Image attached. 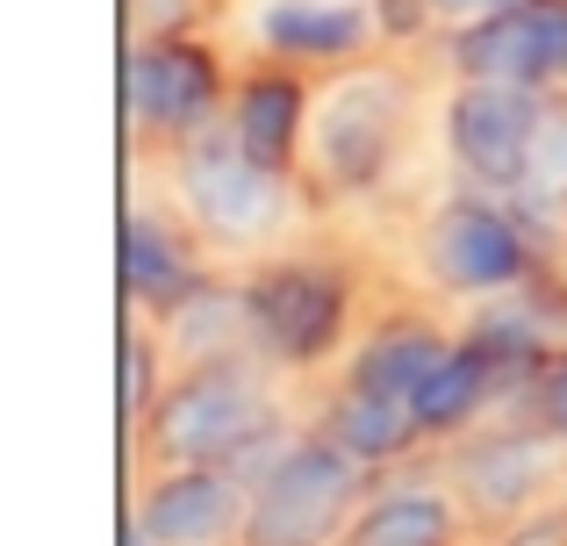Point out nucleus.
I'll use <instances>...</instances> for the list:
<instances>
[{
    "label": "nucleus",
    "instance_id": "nucleus-1",
    "mask_svg": "<svg viewBox=\"0 0 567 546\" xmlns=\"http://www.w3.org/2000/svg\"><path fill=\"white\" fill-rule=\"evenodd\" d=\"M424 123V94H416L410 65H346L317 80V123H309V158L302 187L323 209H360L395 187L410 137Z\"/></svg>",
    "mask_w": 567,
    "mask_h": 546
},
{
    "label": "nucleus",
    "instance_id": "nucleus-2",
    "mask_svg": "<svg viewBox=\"0 0 567 546\" xmlns=\"http://www.w3.org/2000/svg\"><path fill=\"white\" fill-rule=\"evenodd\" d=\"M245 317H251V352L288 381H317L346 367L360 338V295L367 274L346 253H259L245 259Z\"/></svg>",
    "mask_w": 567,
    "mask_h": 546
},
{
    "label": "nucleus",
    "instance_id": "nucleus-3",
    "mask_svg": "<svg viewBox=\"0 0 567 546\" xmlns=\"http://www.w3.org/2000/svg\"><path fill=\"white\" fill-rule=\"evenodd\" d=\"M567 245H554L525 216L517 195H488V187L453 181L416 224V274L445 302H488V295L539 288L546 274H560Z\"/></svg>",
    "mask_w": 567,
    "mask_h": 546
},
{
    "label": "nucleus",
    "instance_id": "nucleus-4",
    "mask_svg": "<svg viewBox=\"0 0 567 546\" xmlns=\"http://www.w3.org/2000/svg\"><path fill=\"white\" fill-rule=\"evenodd\" d=\"M295 418L288 374L259 360V352H223V360H181L166 395L152 403L144 432L130 439L137 467H173V461H208L230 467L259 432Z\"/></svg>",
    "mask_w": 567,
    "mask_h": 546
},
{
    "label": "nucleus",
    "instance_id": "nucleus-5",
    "mask_svg": "<svg viewBox=\"0 0 567 546\" xmlns=\"http://www.w3.org/2000/svg\"><path fill=\"white\" fill-rule=\"evenodd\" d=\"M166 195L181 202V216L202 230V245L230 267V259H259L274 253V238H288V224L302 216L309 187L288 173H266L251 152H237L230 130H208L194 144L158 152Z\"/></svg>",
    "mask_w": 567,
    "mask_h": 546
},
{
    "label": "nucleus",
    "instance_id": "nucleus-6",
    "mask_svg": "<svg viewBox=\"0 0 567 546\" xmlns=\"http://www.w3.org/2000/svg\"><path fill=\"white\" fill-rule=\"evenodd\" d=\"M230 58L208 29L187 37H130L123 58V130L130 152L158 158L173 144H194L208 130H223L230 115Z\"/></svg>",
    "mask_w": 567,
    "mask_h": 546
},
{
    "label": "nucleus",
    "instance_id": "nucleus-7",
    "mask_svg": "<svg viewBox=\"0 0 567 546\" xmlns=\"http://www.w3.org/2000/svg\"><path fill=\"white\" fill-rule=\"evenodd\" d=\"M439 467L460 490V504H467L474 539L503 533V525H517V518H532V511L567 496V439L554 424H539L532 410L474 424L467 439L439 446Z\"/></svg>",
    "mask_w": 567,
    "mask_h": 546
},
{
    "label": "nucleus",
    "instance_id": "nucleus-8",
    "mask_svg": "<svg viewBox=\"0 0 567 546\" xmlns=\"http://www.w3.org/2000/svg\"><path fill=\"white\" fill-rule=\"evenodd\" d=\"M367 490H374V467L352 461L331 432L302 424V439L251 482L245 546H346Z\"/></svg>",
    "mask_w": 567,
    "mask_h": 546
},
{
    "label": "nucleus",
    "instance_id": "nucleus-9",
    "mask_svg": "<svg viewBox=\"0 0 567 546\" xmlns=\"http://www.w3.org/2000/svg\"><path fill=\"white\" fill-rule=\"evenodd\" d=\"M546 94L503 80H445L431 101V137H439L453 181L488 187V195H517L532 173V144H539Z\"/></svg>",
    "mask_w": 567,
    "mask_h": 546
},
{
    "label": "nucleus",
    "instance_id": "nucleus-10",
    "mask_svg": "<svg viewBox=\"0 0 567 546\" xmlns=\"http://www.w3.org/2000/svg\"><path fill=\"white\" fill-rule=\"evenodd\" d=\"M223 259L202 245V230L181 216L166 187H137L123 216V309L130 317H173Z\"/></svg>",
    "mask_w": 567,
    "mask_h": 546
},
{
    "label": "nucleus",
    "instance_id": "nucleus-11",
    "mask_svg": "<svg viewBox=\"0 0 567 546\" xmlns=\"http://www.w3.org/2000/svg\"><path fill=\"white\" fill-rule=\"evenodd\" d=\"M245 43H251V58H280V65H302L317 80L388 51L374 0H251Z\"/></svg>",
    "mask_w": 567,
    "mask_h": 546
},
{
    "label": "nucleus",
    "instance_id": "nucleus-12",
    "mask_svg": "<svg viewBox=\"0 0 567 546\" xmlns=\"http://www.w3.org/2000/svg\"><path fill=\"white\" fill-rule=\"evenodd\" d=\"M245 511L251 490L208 461L137 467L130 490V525H144L158 546H245Z\"/></svg>",
    "mask_w": 567,
    "mask_h": 546
},
{
    "label": "nucleus",
    "instance_id": "nucleus-13",
    "mask_svg": "<svg viewBox=\"0 0 567 546\" xmlns=\"http://www.w3.org/2000/svg\"><path fill=\"white\" fill-rule=\"evenodd\" d=\"M309 123H317V72L280 65V58H251V65H237L230 115H223V130L237 137V152H251L266 173L302 181Z\"/></svg>",
    "mask_w": 567,
    "mask_h": 546
},
{
    "label": "nucleus",
    "instance_id": "nucleus-14",
    "mask_svg": "<svg viewBox=\"0 0 567 546\" xmlns=\"http://www.w3.org/2000/svg\"><path fill=\"white\" fill-rule=\"evenodd\" d=\"M346 546H474V518L460 504V490L445 482L439 453L374 475Z\"/></svg>",
    "mask_w": 567,
    "mask_h": 546
},
{
    "label": "nucleus",
    "instance_id": "nucleus-15",
    "mask_svg": "<svg viewBox=\"0 0 567 546\" xmlns=\"http://www.w3.org/2000/svg\"><path fill=\"white\" fill-rule=\"evenodd\" d=\"M309 424H317V432H331L338 446H346L352 461H367L374 475H388V467H410V461H424V453H431V439H424V424H416L410 395L360 389V381H346V374L317 395Z\"/></svg>",
    "mask_w": 567,
    "mask_h": 546
},
{
    "label": "nucleus",
    "instance_id": "nucleus-16",
    "mask_svg": "<svg viewBox=\"0 0 567 546\" xmlns=\"http://www.w3.org/2000/svg\"><path fill=\"white\" fill-rule=\"evenodd\" d=\"M453 338H460V323H439L431 309L395 302V309H381V317L360 323V338H352L338 374L360 381V389H381V395H416V381L445 360Z\"/></svg>",
    "mask_w": 567,
    "mask_h": 546
},
{
    "label": "nucleus",
    "instance_id": "nucleus-17",
    "mask_svg": "<svg viewBox=\"0 0 567 546\" xmlns=\"http://www.w3.org/2000/svg\"><path fill=\"white\" fill-rule=\"evenodd\" d=\"M410 410H416V424H424L431 453L453 446V439H467L474 424L503 418V374H496V360H488V352L474 346L467 331H460L453 346H445V360L431 367L424 381H416Z\"/></svg>",
    "mask_w": 567,
    "mask_h": 546
},
{
    "label": "nucleus",
    "instance_id": "nucleus-18",
    "mask_svg": "<svg viewBox=\"0 0 567 546\" xmlns=\"http://www.w3.org/2000/svg\"><path fill=\"white\" fill-rule=\"evenodd\" d=\"M173 367L181 360H223V352H251V317H245V274L216 267L202 288L187 295L173 317H158Z\"/></svg>",
    "mask_w": 567,
    "mask_h": 546
},
{
    "label": "nucleus",
    "instance_id": "nucleus-19",
    "mask_svg": "<svg viewBox=\"0 0 567 546\" xmlns=\"http://www.w3.org/2000/svg\"><path fill=\"white\" fill-rule=\"evenodd\" d=\"M517 202H525V216L546 238L567 245V94H546L539 144H532V173L517 187Z\"/></svg>",
    "mask_w": 567,
    "mask_h": 546
},
{
    "label": "nucleus",
    "instance_id": "nucleus-20",
    "mask_svg": "<svg viewBox=\"0 0 567 546\" xmlns=\"http://www.w3.org/2000/svg\"><path fill=\"white\" fill-rule=\"evenodd\" d=\"M166 381H173V352H166V338H158V323L130 317L123 323V424H130V439L144 432L152 403L166 395Z\"/></svg>",
    "mask_w": 567,
    "mask_h": 546
},
{
    "label": "nucleus",
    "instance_id": "nucleus-21",
    "mask_svg": "<svg viewBox=\"0 0 567 546\" xmlns=\"http://www.w3.org/2000/svg\"><path fill=\"white\" fill-rule=\"evenodd\" d=\"M374 22H381L388 51H431V37H439L431 0H374Z\"/></svg>",
    "mask_w": 567,
    "mask_h": 546
},
{
    "label": "nucleus",
    "instance_id": "nucleus-22",
    "mask_svg": "<svg viewBox=\"0 0 567 546\" xmlns=\"http://www.w3.org/2000/svg\"><path fill=\"white\" fill-rule=\"evenodd\" d=\"M208 29V0H130V37H187Z\"/></svg>",
    "mask_w": 567,
    "mask_h": 546
},
{
    "label": "nucleus",
    "instance_id": "nucleus-23",
    "mask_svg": "<svg viewBox=\"0 0 567 546\" xmlns=\"http://www.w3.org/2000/svg\"><path fill=\"white\" fill-rule=\"evenodd\" d=\"M474 546H567V496L532 511V518H517V525H503V533H482Z\"/></svg>",
    "mask_w": 567,
    "mask_h": 546
},
{
    "label": "nucleus",
    "instance_id": "nucleus-24",
    "mask_svg": "<svg viewBox=\"0 0 567 546\" xmlns=\"http://www.w3.org/2000/svg\"><path fill=\"white\" fill-rule=\"evenodd\" d=\"M532 418L539 424H554V432L567 439V346L546 360V374H539V389H532Z\"/></svg>",
    "mask_w": 567,
    "mask_h": 546
},
{
    "label": "nucleus",
    "instance_id": "nucleus-25",
    "mask_svg": "<svg viewBox=\"0 0 567 546\" xmlns=\"http://www.w3.org/2000/svg\"><path fill=\"white\" fill-rule=\"evenodd\" d=\"M511 8H532V0H431V14H439V29L482 22V14H511Z\"/></svg>",
    "mask_w": 567,
    "mask_h": 546
},
{
    "label": "nucleus",
    "instance_id": "nucleus-26",
    "mask_svg": "<svg viewBox=\"0 0 567 546\" xmlns=\"http://www.w3.org/2000/svg\"><path fill=\"white\" fill-rule=\"evenodd\" d=\"M123 546H158V539L144 533V525H130V518H123Z\"/></svg>",
    "mask_w": 567,
    "mask_h": 546
}]
</instances>
